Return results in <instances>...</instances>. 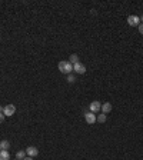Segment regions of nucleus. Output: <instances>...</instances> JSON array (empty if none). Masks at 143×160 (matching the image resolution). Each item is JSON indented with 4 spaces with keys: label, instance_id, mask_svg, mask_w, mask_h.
Masks as SVG:
<instances>
[{
    "label": "nucleus",
    "instance_id": "412c9836",
    "mask_svg": "<svg viewBox=\"0 0 143 160\" xmlns=\"http://www.w3.org/2000/svg\"><path fill=\"white\" fill-rule=\"evenodd\" d=\"M16 160H19V159H16Z\"/></svg>",
    "mask_w": 143,
    "mask_h": 160
},
{
    "label": "nucleus",
    "instance_id": "a211bd4d",
    "mask_svg": "<svg viewBox=\"0 0 143 160\" xmlns=\"http://www.w3.org/2000/svg\"><path fill=\"white\" fill-rule=\"evenodd\" d=\"M3 111H5V107H3V106H0V113H3Z\"/></svg>",
    "mask_w": 143,
    "mask_h": 160
},
{
    "label": "nucleus",
    "instance_id": "f257e3e1",
    "mask_svg": "<svg viewBox=\"0 0 143 160\" xmlns=\"http://www.w3.org/2000/svg\"><path fill=\"white\" fill-rule=\"evenodd\" d=\"M57 67H59L60 73H65V74H72V70H73V64H72L69 60L67 61H65V60L59 61Z\"/></svg>",
    "mask_w": 143,
    "mask_h": 160
},
{
    "label": "nucleus",
    "instance_id": "2eb2a0df",
    "mask_svg": "<svg viewBox=\"0 0 143 160\" xmlns=\"http://www.w3.org/2000/svg\"><path fill=\"white\" fill-rule=\"evenodd\" d=\"M138 27H139V33H140V34H143V23H140V24H139Z\"/></svg>",
    "mask_w": 143,
    "mask_h": 160
},
{
    "label": "nucleus",
    "instance_id": "9b49d317",
    "mask_svg": "<svg viewBox=\"0 0 143 160\" xmlns=\"http://www.w3.org/2000/svg\"><path fill=\"white\" fill-rule=\"evenodd\" d=\"M24 157H26V152H24V150H19V152L16 153V159L23 160Z\"/></svg>",
    "mask_w": 143,
    "mask_h": 160
},
{
    "label": "nucleus",
    "instance_id": "7ed1b4c3",
    "mask_svg": "<svg viewBox=\"0 0 143 160\" xmlns=\"http://www.w3.org/2000/svg\"><path fill=\"white\" fill-rule=\"evenodd\" d=\"M5 116H7V117H10V116H13L14 113H16V106L14 105H7L5 107Z\"/></svg>",
    "mask_w": 143,
    "mask_h": 160
},
{
    "label": "nucleus",
    "instance_id": "f03ea898",
    "mask_svg": "<svg viewBox=\"0 0 143 160\" xmlns=\"http://www.w3.org/2000/svg\"><path fill=\"white\" fill-rule=\"evenodd\" d=\"M127 23H129V26H133V27H136V26H139V24H140V19H139V16H135V14H132V16L127 17Z\"/></svg>",
    "mask_w": 143,
    "mask_h": 160
},
{
    "label": "nucleus",
    "instance_id": "9d476101",
    "mask_svg": "<svg viewBox=\"0 0 143 160\" xmlns=\"http://www.w3.org/2000/svg\"><path fill=\"white\" fill-rule=\"evenodd\" d=\"M69 61H70L72 64H76V63H79V56L73 53V55H72L70 57H69Z\"/></svg>",
    "mask_w": 143,
    "mask_h": 160
},
{
    "label": "nucleus",
    "instance_id": "0eeeda50",
    "mask_svg": "<svg viewBox=\"0 0 143 160\" xmlns=\"http://www.w3.org/2000/svg\"><path fill=\"white\" fill-rule=\"evenodd\" d=\"M26 155L30 156V157H34V156H37L39 155L37 147H34V146H29L27 149H26Z\"/></svg>",
    "mask_w": 143,
    "mask_h": 160
},
{
    "label": "nucleus",
    "instance_id": "f8f14e48",
    "mask_svg": "<svg viewBox=\"0 0 143 160\" xmlns=\"http://www.w3.org/2000/svg\"><path fill=\"white\" fill-rule=\"evenodd\" d=\"M0 146H2V150H7L10 147V143H9L7 140H2V142H0Z\"/></svg>",
    "mask_w": 143,
    "mask_h": 160
},
{
    "label": "nucleus",
    "instance_id": "4468645a",
    "mask_svg": "<svg viewBox=\"0 0 143 160\" xmlns=\"http://www.w3.org/2000/svg\"><path fill=\"white\" fill-rule=\"evenodd\" d=\"M67 82H69V83H75V82H76V76H73V74H67Z\"/></svg>",
    "mask_w": 143,
    "mask_h": 160
},
{
    "label": "nucleus",
    "instance_id": "39448f33",
    "mask_svg": "<svg viewBox=\"0 0 143 160\" xmlns=\"http://www.w3.org/2000/svg\"><path fill=\"white\" fill-rule=\"evenodd\" d=\"M84 120H86L87 124H93L94 121H96V115L92 113V111H87V113L84 115Z\"/></svg>",
    "mask_w": 143,
    "mask_h": 160
},
{
    "label": "nucleus",
    "instance_id": "6ab92c4d",
    "mask_svg": "<svg viewBox=\"0 0 143 160\" xmlns=\"http://www.w3.org/2000/svg\"><path fill=\"white\" fill-rule=\"evenodd\" d=\"M139 19H140V22L143 23V14H142V16H140V17H139Z\"/></svg>",
    "mask_w": 143,
    "mask_h": 160
},
{
    "label": "nucleus",
    "instance_id": "20e7f679",
    "mask_svg": "<svg viewBox=\"0 0 143 160\" xmlns=\"http://www.w3.org/2000/svg\"><path fill=\"white\" fill-rule=\"evenodd\" d=\"M89 109H90V111L92 113H97L99 110H102V105H100V102H92L90 103V106H89Z\"/></svg>",
    "mask_w": 143,
    "mask_h": 160
},
{
    "label": "nucleus",
    "instance_id": "1a4fd4ad",
    "mask_svg": "<svg viewBox=\"0 0 143 160\" xmlns=\"http://www.w3.org/2000/svg\"><path fill=\"white\" fill-rule=\"evenodd\" d=\"M0 160H10V155L7 150H2L0 152Z\"/></svg>",
    "mask_w": 143,
    "mask_h": 160
},
{
    "label": "nucleus",
    "instance_id": "dca6fc26",
    "mask_svg": "<svg viewBox=\"0 0 143 160\" xmlns=\"http://www.w3.org/2000/svg\"><path fill=\"white\" fill-rule=\"evenodd\" d=\"M5 115H3V113H0V123H3V121H5Z\"/></svg>",
    "mask_w": 143,
    "mask_h": 160
},
{
    "label": "nucleus",
    "instance_id": "aec40b11",
    "mask_svg": "<svg viewBox=\"0 0 143 160\" xmlns=\"http://www.w3.org/2000/svg\"><path fill=\"white\" fill-rule=\"evenodd\" d=\"M0 152H2V146H0Z\"/></svg>",
    "mask_w": 143,
    "mask_h": 160
},
{
    "label": "nucleus",
    "instance_id": "f3484780",
    "mask_svg": "<svg viewBox=\"0 0 143 160\" xmlns=\"http://www.w3.org/2000/svg\"><path fill=\"white\" fill-rule=\"evenodd\" d=\"M23 160H33V157H30V156H27V157H24Z\"/></svg>",
    "mask_w": 143,
    "mask_h": 160
},
{
    "label": "nucleus",
    "instance_id": "ddd939ff",
    "mask_svg": "<svg viewBox=\"0 0 143 160\" xmlns=\"http://www.w3.org/2000/svg\"><path fill=\"white\" fill-rule=\"evenodd\" d=\"M96 121H99V123H105L106 121V115H99V116H96Z\"/></svg>",
    "mask_w": 143,
    "mask_h": 160
},
{
    "label": "nucleus",
    "instance_id": "6e6552de",
    "mask_svg": "<svg viewBox=\"0 0 143 160\" xmlns=\"http://www.w3.org/2000/svg\"><path fill=\"white\" fill-rule=\"evenodd\" d=\"M112 109H113V107H112V105H110V103H107V102L102 105V110H103V113H105V115L110 113V111H112Z\"/></svg>",
    "mask_w": 143,
    "mask_h": 160
},
{
    "label": "nucleus",
    "instance_id": "423d86ee",
    "mask_svg": "<svg viewBox=\"0 0 143 160\" xmlns=\"http://www.w3.org/2000/svg\"><path fill=\"white\" fill-rule=\"evenodd\" d=\"M73 70H75L77 74H83V73L86 72V67H84V64H82V63L79 61L76 64H73Z\"/></svg>",
    "mask_w": 143,
    "mask_h": 160
}]
</instances>
